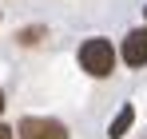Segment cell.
Segmentation results:
<instances>
[{
	"label": "cell",
	"instance_id": "obj_1",
	"mask_svg": "<svg viewBox=\"0 0 147 139\" xmlns=\"http://www.w3.org/2000/svg\"><path fill=\"white\" fill-rule=\"evenodd\" d=\"M80 68L88 72V76H96V80H103V76H111V68H115V52H111V44L107 40H84V48H80Z\"/></svg>",
	"mask_w": 147,
	"mask_h": 139
},
{
	"label": "cell",
	"instance_id": "obj_2",
	"mask_svg": "<svg viewBox=\"0 0 147 139\" xmlns=\"http://www.w3.org/2000/svg\"><path fill=\"white\" fill-rule=\"evenodd\" d=\"M20 139H68V127L56 123V119H36V115H24L20 127H16Z\"/></svg>",
	"mask_w": 147,
	"mask_h": 139
},
{
	"label": "cell",
	"instance_id": "obj_3",
	"mask_svg": "<svg viewBox=\"0 0 147 139\" xmlns=\"http://www.w3.org/2000/svg\"><path fill=\"white\" fill-rule=\"evenodd\" d=\"M119 56H123V64H127V68H143V64H147V28H135V32H127V36H123Z\"/></svg>",
	"mask_w": 147,
	"mask_h": 139
},
{
	"label": "cell",
	"instance_id": "obj_4",
	"mask_svg": "<svg viewBox=\"0 0 147 139\" xmlns=\"http://www.w3.org/2000/svg\"><path fill=\"white\" fill-rule=\"evenodd\" d=\"M131 123H135V111H131V107H123L119 115L111 119V127H107V135H111V139H123L127 131H131Z\"/></svg>",
	"mask_w": 147,
	"mask_h": 139
},
{
	"label": "cell",
	"instance_id": "obj_5",
	"mask_svg": "<svg viewBox=\"0 0 147 139\" xmlns=\"http://www.w3.org/2000/svg\"><path fill=\"white\" fill-rule=\"evenodd\" d=\"M36 40H40V28H24L20 32V44H36Z\"/></svg>",
	"mask_w": 147,
	"mask_h": 139
},
{
	"label": "cell",
	"instance_id": "obj_6",
	"mask_svg": "<svg viewBox=\"0 0 147 139\" xmlns=\"http://www.w3.org/2000/svg\"><path fill=\"white\" fill-rule=\"evenodd\" d=\"M0 139H16V131H12V127H4V123H0Z\"/></svg>",
	"mask_w": 147,
	"mask_h": 139
},
{
	"label": "cell",
	"instance_id": "obj_7",
	"mask_svg": "<svg viewBox=\"0 0 147 139\" xmlns=\"http://www.w3.org/2000/svg\"><path fill=\"white\" fill-rule=\"evenodd\" d=\"M0 111H4V92H0Z\"/></svg>",
	"mask_w": 147,
	"mask_h": 139
},
{
	"label": "cell",
	"instance_id": "obj_8",
	"mask_svg": "<svg viewBox=\"0 0 147 139\" xmlns=\"http://www.w3.org/2000/svg\"><path fill=\"white\" fill-rule=\"evenodd\" d=\"M143 12H147V8H143Z\"/></svg>",
	"mask_w": 147,
	"mask_h": 139
}]
</instances>
